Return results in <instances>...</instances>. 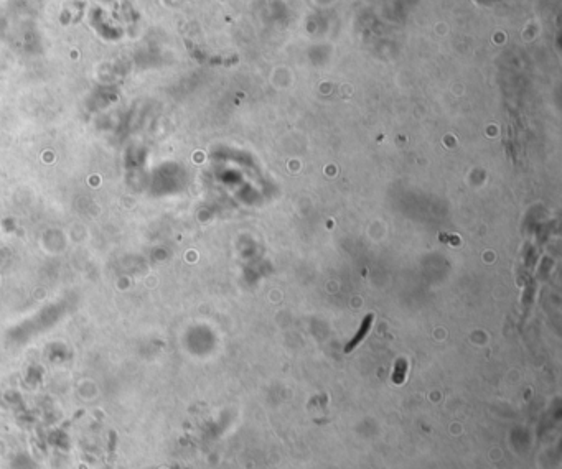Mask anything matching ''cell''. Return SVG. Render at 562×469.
Returning <instances> with one entry per match:
<instances>
[{
  "label": "cell",
  "instance_id": "obj_1",
  "mask_svg": "<svg viewBox=\"0 0 562 469\" xmlns=\"http://www.w3.org/2000/svg\"><path fill=\"white\" fill-rule=\"evenodd\" d=\"M371 323H373V316H371V315H368V316L363 320L361 326H360V330H358V333L355 335V337H353V339H351L350 342H348V346L345 347V351H346V352H350L351 349H355V347L358 346V344H360V342L364 339V336L368 335L369 328H371Z\"/></svg>",
  "mask_w": 562,
  "mask_h": 469
},
{
  "label": "cell",
  "instance_id": "obj_2",
  "mask_svg": "<svg viewBox=\"0 0 562 469\" xmlns=\"http://www.w3.org/2000/svg\"><path fill=\"white\" fill-rule=\"evenodd\" d=\"M405 369H407V364H405L404 359H399L398 364H396V369H394V374H393L394 384H402V382H404V379H405Z\"/></svg>",
  "mask_w": 562,
  "mask_h": 469
}]
</instances>
